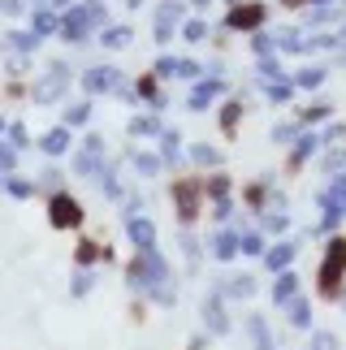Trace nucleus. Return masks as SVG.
I'll use <instances>...</instances> for the list:
<instances>
[{
	"label": "nucleus",
	"instance_id": "obj_1",
	"mask_svg": "<svg viewBox=\"0 0 346 350\" xmlns=\"http://www.w3.org/2000/svg\"><path fill=\"white\" fill-rule=\"evenodd\" d=\"M78 221H83V212H78V204H74L70 195L52 199V225H61V230H65V225H78Z\"/></svg>",
	"mask_w": 346,
	"mask_h": 350
},
{
	"label": "nucleus",
	"instance_id": "obj_2",
	"mask_svg": "<svg viewBox=\"0 0 346 350\" xmlns=\"http://www.w3.org/2000/svg\"><path fill=\"white\" fill-rule=\"evenodd\" d=\"M342 264H346V242H334V251H329V260H325V286H334L338 273H342Z\"/></svg>",
	"mask_w": 346,
	"mask_h": 350
},
{
	"label": "nucleus",
	"instance_id": "obj_3",
	"mask_svg": "<svg viewBox=\"0 0 346 350\" xmlns=\"http://www.w3.org/2000/svg\"><path fill=\"white\" fill-rule=\"evenodd\" d=\"M260 18H264V9H260V5H251V9H234V13H230V26H260Z\"/></svg>",
	"mask_w": 346,
	"mask_h": 350
},
{
	"label": "nucleus",
	"instance_id": "obj_4",
	"mask_svg": "<svg viewBox=\"0 0 346 350\" xmlns=\"http://www.w3.org/2000/svg\"><path fill=\"white\" fill-rule=\"evenodd\" d=\"M87 87H91V91H109V87H117V70H91V74H87Z\"/></svg>",
	"mask_w": 346,
	"mask_h": 350
},
{
	"label": "nucleus",
	"instance_id": "obj_5",
	"mask_svg": "<svg viewBox=\"0 0 346 350\" xmlns=\"http://www.w3.org/2000/svg\"><path fill=\"white\" fill-rule=\"evenodd\" d=\"M130 238H135L143 251H152V225L148 221H130Z\"/></svg>",
	"mask_w": 346,
	"mask_h": 350
},
{
	"label": "nucleus",
	"instance_id": "obj_6",
	"mask_svg": "<svg viewBox=\"0 0 346 350\" xmlns=\"http://www.w3.org/2000/svg\"><path fill=\"white\" fill-rule=\"evenodd\" d=\"M65 147H70V134H65V130H52L48 139H44V152H52V156L65 152Z\"/></svg>",
	"mask_w": 346,
	"mask_h": 350
},
{
	"label": "nucleus",
	"instance_id": "obj_7",
	"mask_svg": "<svg viewBox=\"0 0 346 350\" xmlns=\"http://www.w3.org/2000/svg\"><path fill=\"white\" fill-rule=\"evenodd\" d=\"M126 39H130V31H122V26H117V31H109V35H104V44H109V48H122Z\"/></svg>",
	"mask_w": 346,
	"mask_h": 350
},
{
	"label": "nucleus",
	"instance_id": "obj_8",
	"mask_svg": "<svg viewBox=\"0 0 346 350\" xmlns=\"http://www.w3.org/2000/svg\"><path fill=\"white\" fill-rule=\"evenodd\" d=\"M212 91H217V83H208V87H199V91H195V96H191V104H195V109H199V104H204V100L212 96Z\"/></svg>",
	"mask_w": 346,
	"mask_h": 350
},
{
	"label": "nucleus",
	"instance_id": "obj_9",
	"mask_svg": "<svg viewBox=\"0 0 346 350\" xmlns=\"http://www.w3.org/2000/svg\"><path fill=\"white\" fill-rule=\"evenodd\" d=\"M290 255H295V251H290V247H282V251H273V255H269V264L277 268V264H286V260H290Z\"/></svg>",
	"mask_w": 346,
	"mask_h": 350
},
{
	"label": "nucleus",
	"instance_id": "obj_10",
	"mask_svg": "<svg viewBox=\"0 0 346 350\" xmlns=\"http://www.w3.org/2000/svg\"><path fill=\"white\" fill-rule=\"evenodd\" d=\"M217 255H221V260H225V255H234V238H221L217 242Z\"/></svg>",
	"mask_w": 346,
	"mask_h": 350
},
{
	"label": "nucleus",
	"instance_id": "obj_11",
	"mask_svg": "<svg viewBox=\"0 0 346 350\" xmlns=\"http://www.w3.org/2000/svg\"><path fill=\"white\" fill-rule=\"evenodd\" d=\"M35 31H52V13H39V18H35Z\"/></svg>",
	"mask_w": 346,
	"mask_h": 350
},
{
	"label": "nucleus",
	"instance_id": "obj_12",
	"mask_svg": "<svg viewBox=\"0 0 346 350\" xmlns=\"http://www.w3.org/2000/svg\"><path fill=\"white\" fill-rule=\"evenodd\" d=\"M299 83H303V87H316V83H321V70H308V74L299 78Z\"/></svg>",
	"mask_w": 346,
	"mask_h": 350
},
{
	"label": "nucleus",
	"instance_id": "obj_13",
	"mask_svg": "<svg viewBox=\"0 0 346 350\" xmlns=\"http://www.w3.org/2000/svg\"><path fill=\"white\" fill-rule=\"evenodd\" d=\"M290 290H295V277H282V286H277V299H286Z\"/></svg>",
	"mask_w": 346,
	"mask_h": 350
},
{
	"label": "nucleus",
	"instance_id": "obj_14",
	"mask_svg": "<svg viewBox=\"0 0 346 350\" xmlns=\"http://www.w3.org/2000/svg\"><path fill=\"white\" fill-rule=\"evenodd\" d=\"M316 346H321V350H334V338H329V333H321V338H316Z\"/></svg>",
	"mask_w": 346,
	"mask_h": 350
}]
</instances>
